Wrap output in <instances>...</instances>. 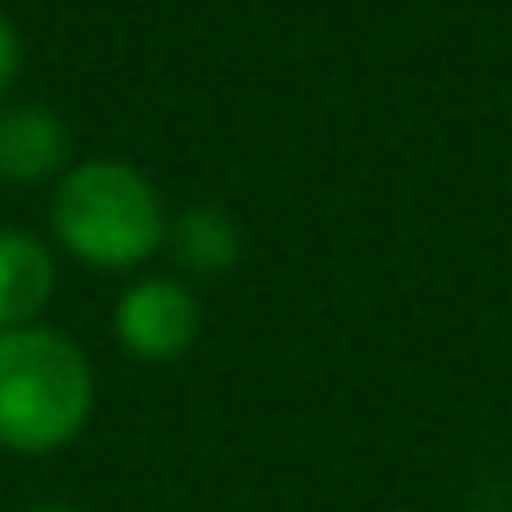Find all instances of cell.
I'll list each match as a JSON object with an SVG mask.
<instances>
[{
  "mask_svg": "<svg viewBox=\"0 0 512 512\" xmlns=\"http://www.w3.org/2000/svg\"><path fill=\"white\" fill-rule=\"evenodd\" d=\"M116 342L151 367H166L176 357H186L201 337V302L191 292V282L181 277H136L111 312Z\"/></svg>",
  "mask_w": 512,
  "mask_h": 512,
  "instance_id": "cell-3",
  "label": "cell"
},
{
  "mask_svg": "<svg viewBox=\"0 0 512 512\" xmlns=\"http://www.w3.org/2000/svg\"><path fill=\"white\" fill-rule=\"evenodd\" d=\"M166 251L186 277H226L241 262V226L221 206L201 201V206H186L171 216Z\"/></svg>",
  "mask_w": 512,
  "mask_h": 512,
  "instance_id": "cell-6",
  "label": "cell"
},
{
  "mask_svg": "<svg viewBox=\"0 0 512 512\" xmlns=\"http://www.w3.org/2000/svg\"><path fill=\"white\" fill-rule=\"evenodd\" d=\"M56 297V246L31 226H0V332L36 327Z\"/></svg>",
  "mask_w": 512,
  "mask_h": 512,
  "instance_id": "cell-5",
  "label": "cell"
},
{
  "mask_svg": "<svg viewBox=\"0 0 512 512\" xmlns=\"http://www.w3.org/2000/svg\"><path fill=\"white\" fill-rule=\"evenodd\" d=\"M76 166V136L61 111L41 101L0 106V181L6 186H56Z\"/></svg>",
  "mask_w": 512,
  "mask_h": 512,
  "instance_id": "cell-4",
  "label": "cell"
},
{
  "mask_svg": "<svg viewBox=\"0 0 512 512\" xmlns=\"http://www.w3.org/2000/svg\"><path fill=\"white\" fill-rule=\"evenodd\" d=\"M31 512H81V507H71V502H41V507H31Z\"/></svg>",
  "mask_w": 512,
  "mask_h": 512,
  "instance_id": "cell-8",
  "label": "cell"
},
{
  "mask_svg": "<svg viewBox=\"0 0 512 512\" xmlns=\"http://www.w3.org/2000/svg\"><path fill=\"white\" fill-rule=\"evenodd\" d=\"M21 66H26V41H21V26L0 11V106L11 101L16 81H21Z\"/></svg>",
  "mask_w": 512,
  "mask_h": 512,
  "instance_id": "cell-7",
  "label": "cell"
},
{
  "mask_svg": "<svg viewBox=\"0 0 512 512\" xmlns=\"http://www.w3.org/2000/svg\"><path fill=\"white\" fill-rule=\"evenodd\" d=\"M96 407V372L61 327L0 332V452L51 457L66 452Z\"/></svg>",
  "mask_w": 512,
  "mask_h": 512,
  "instance_id": "cell-2",
  "label": "cell"
},
{
  "mask_svg": "<svg viewBox=\"0 0 512 512\" xmlns=\"http://www.w3.org/2000/svg\"><path fill=\"white\" fill-rule=\"evenodd\" d=\"M51 246L91 272H141L166 251V206L156 181L116 156H86L51 186Z\"/></svg>",
  "mask_w": 512,
  "mask_h": 512,
  "instance_id": "cell-1",
  "label": "cell"
}]
</instances>
